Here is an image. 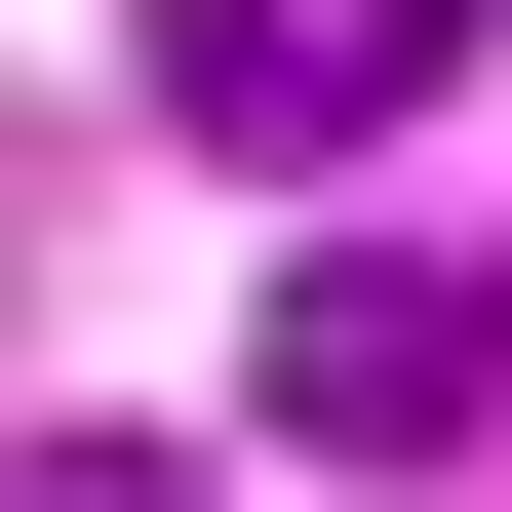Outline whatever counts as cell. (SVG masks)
<instances>
[{
    "instance_id": "6da1fadb",
    "label": "cell",
    "mask_w": 512,
    "mask_h": 512,
    "mask_svg": "<svg viewBox=\"0 0 512 512\" xmlns=\"http://www.w3.org/2000/svg\"><path fill=\"white\" fill-rule=\"evenodd\" d=\"M237 394H276V473H473V394H512V276H434V237H316Z\"/></svg>"
},
{
    "instance_id": "7a4b0ae2",
    "label": "cell",
    "mask_w": 512,
    "mask_h": 512,
    "mask_svg": "<svg viewBox=\"0 0 512 512\" xmlns=\"http://www.w3.org/2000/svg\"><path fill=\"white\" fill-rule=\"evenodd\" d=\"M394 79H434V0H158V119L197 158H355Z\"/></svg>"
},
{
    "instance_id": "3957f363",
    "label": "cell",
    "mask_w": 512,
    "mask_h": 512,
    "mask_svg": "<svg viewBox=\"0 0 512 512\" xmlns=\"http://www.w3.org/2000/svg\"><path fill=\"white\" fill-rule=\"evenodd\" d=\"M0 512H197V473H119V434H79V473H0Z\"/></svg>"
},
{
    "instance_id": "277c9868",
    "label": "cell",
    "mask_w": 512,
    "mask_h": 512,
    "mask_svg": "<svg viewBox=\"0 0 512 512\" xmlns=\"http://www.w3.org/2000/svg\"><path fill=\"white\" fill-rule=\"evenodd\" d=\"M434 40H473V0H434Z\"/></svg>"
}]
</instances>
